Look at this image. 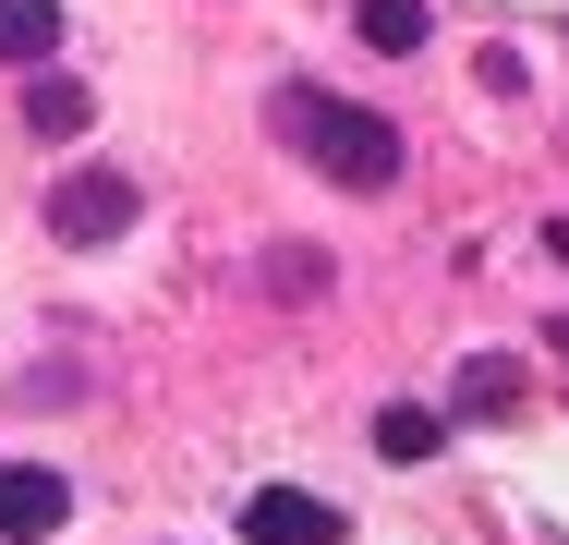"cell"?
<instances>
[{"label": "cell", "instance_id": "6da1fadb", "mask_svg": "<svg viewBox=\"0 0 569 545\" xmlns=\"http://www.w3.org/2000/svg\"><path fill=\"white\" fill-rule=\"evenodd\" d=\"M279 146H303L340 195H388L400 182V121L328 98V86H279Z\"/></svg>", "mask_w": 569, "mask_h": 545}, {"label": "cell", "instance_id": "7a4b0ae2", "mask_svg": "<svg viewBox=\"0 0 569 545\" xmlns=\"http://www.w3.org/2000/svg\"><path fill=\"white\" fill-rule=\"evenodd\" d=\"M133 207H146V195H133L121 170H61V182H49V242L98 255V242H121V230H133Z\"/></svg>", "mask_w": 569, "mask_h": 545}, {"label": "cell", "instance_id": "3957f363", "mask_svg": "<svg viewBox=\"0 0 569 545\" xmlns=\"http://www.w3.org/2000/svg\"><path fill=\"white\" fill-rule=\"evenodd\" d=\"M242 534L254 545H340L351 522L328 509V497H303V485H267V497H242Z\"/></svg>", "mask_w": 569, "mask_h": 545}, {"label": "cell", "instance_id": "277c9868", "mask_svg": "<svg viewBox=\"0 0 569 545\" xmlns=\"http://www.w3.org/2000/svg\"><path fill=\"white\" fill-rule=\"evenodd\" d=\"M61 522H73V485L49 460H0V534L24 545V534H61Z\"/></svg>", "mask_w": 569, "mask_h": 545}, {"label": "cell", "instance_id": "5b68a950", "mask_svg": "<svg viewBox=\"0 0 569 545\" xmlns=\"http://www.w3.org/2000/svg\"><path fill=\"white\" fill-rule=\"evenodd\" d=\"M0 61L12 73H49L61 61V0H0Z\"/></svg>", "mask_w": 569, "mask_h": 545}, {"label": "cell", "instance_id": "8992f818", "mask_svg": "<svg viewBox=\"0 0 569 545\" xmlns=\"http://www.w3.org/2000/svg\"><path fill=\"white\" fill-rule=\"evenodd\" d=\"M86 121H98V98H86L73 73H37V86H24V133H49V146H73Z\"/></svg>", "mask_w": 569, "mask_h": 545}, {"label": "cell", "instance_id": "52a82bcc", "mask_svg": "<svg viewBox=\"0 0 569 545\" xmlns=\"http://www.w3.org/2000/svg\"><path fill=\"white\" fill-rule=\"evenodd\" d=\"M351 24H363L376 61H412L425 49V0H351Z\"/></svg>", "mask_w": 569, "mask_h": 545}, {"label": "cell", "instance_id": "ba28073f", "mask_svg": "<svg viewBox=\"0 0 569 545\" xmlns=\"http://www.w3.org/2000/svg\"><path fill=\"white\" fill-rule=\"evenodd\" d=\"M449 413H472V425H485V413H521V364H509V351H472Z\"/></svg>", "mask_w": 569, "mask_h": 545}, {"label": "cell", "instance_id": "9c48e42d", "mask_svg": "<svg viewBox=\"0 0 569 545\" xmlns=\"http://www.w3.org/2000/svg\"><path fill=\"white\" fill-rule=\"evenodd\" d=\"M437 413H412V400H400V413H376V460H437Z\"/></svg>", "mask_w": 569, "mask_h": 545}, {"label": "cell", "instance_id": "30bf717a", "mask_svg": "<svg viewBox=\"0 0 569 545\" xmlns=\"http://www.w3.org/2000/svg\"><path fill=\"white\" fill-rule=\"evenodd\" d=\"M267 291H328V255H316V242H279V255H267Z\"/></svg>", "mask_w": 569, "mask_h": 545}, {"label": "cell", "instance_id": "8fae6325", "mask_svg": "<svg viewBox=\"0 0 569 545\" xmlns=\"http://www.w3.org/2000/svg\"><path fill=\"white\" fill-rule=\"evenodd\" d=\"M558 351H569V316H558Z\"/></svg>", "mask_w": 569, "mask_h": 545}]
</instances>
